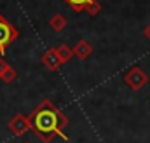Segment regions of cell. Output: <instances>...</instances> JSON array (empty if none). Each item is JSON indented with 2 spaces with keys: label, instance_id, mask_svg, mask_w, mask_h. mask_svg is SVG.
I'll list each match as a JSON object with an SVG mask.
<instances>
[{
  "label": "cell",
  "instance_id": "obj_1",
  "mask_svg": "<svg viewBox=\"0 0 150 143\" xmlns=\"http://www.w3.org/2000/svg\"><path fill=\"white\" fill-rule=\"evenodd\" d=\"M32 124H33V127L37 129L38 133H42V135L58 133L61 136V133H59V117H58V113L54 110L45 108V110L37 112L35 117H33V120H32Z\"/></svg>",
  "mask_w": 150,
  "mask_h": 143
},
{
  "label": "cell",
  "instance_id": "obj_2",
  "mask_svg": "<svg viewBox=\"0 0 150 143\" xmlns=\"http://www.w3.org/2000/svg\"><path fill=\"white\" fill-rule=\"evenodd\" d=\"M12 40V30L7 23L0 21V51H4V47Z\"/></svg>",
  "mask_w": 150,
  "mask_h": 143
},
{
  "label": "cell",
  "instance_id": "obj_3",
  "mask_svg": "<svg viewBox=\"0 0 150 143\" xmlns=\"http://www.w3.org/2000/svg\"><path fill=\"white\" fill-rule=\"evenodd\" d=\"M68 2H70V4H72L74 7H77V9H80V7H84L86 4H89L91 0H68Z\"/></svg>",
  "mask_w": 150,
  "mask_h": 143
}]
</instances>
